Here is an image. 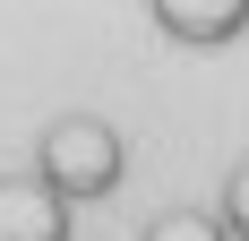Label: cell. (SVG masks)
<instances>
[{"label":"cell","instance_id":"cell-1","mask_svg":"<svg viewBox=\"0 0 249 241\" xmlns=\"http://www.w3.org/2000/svg\"><path fill=\"white\" fill-rule=\"evenodd\" d=\"M155 35H172L189 52H215V43H241L249 35V0H146Z\"/></svg>","mask_w":249,"mask_h":241}]
</instances>
